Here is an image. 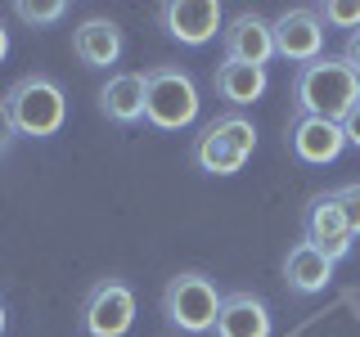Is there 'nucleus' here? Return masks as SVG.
Instances as JSON below:
<instances>
[{
	"mask_svg": "<svg viewBox=\"0 0 360 337\" xmlns=\"http://www.w3.org/2000/svg\"><path fill=\"white\" fill-rule=\"evenodd\" d=\"M333 198H338V207H342V216H347V230L360 239V180H352V185H342V189H333Z\"/></svg>",
	"mask_w": 360,
	"mask_h": 337,
	"instance_id": "obj_19",
	"label": "nucleus"
},
{
	"mask_svg": "<svg viewBox=\"0 0 360 337\" xmlns=\"http://www.w3.org/2000/svg\"><path fill=\"white\" fill-rule=\"evenodd\" d=\"M5 324H9V319H5V301H0V337H5Z\"/></svg>",
	"mask_w": 360,
	"mask_h": 337,
	"instance_id": "obj_24",
	"label": "nucleus"
},
{
	"mask_svg": "<svg viewBox=\"0 0 360 337\" xmlns=\"http://www.w3.org/2000/svg\"><path fill=\"white\" fill-rule=\"evenodd\" d=\"M135 324V292L122 279H99L82 301L86 337H127Z\"/></svg>",
	"mask_w": 360,
	"mask_h": 337,
	"instance_id": "obj_6",
	"label": "nucleus"
},
{
	"mask_svg": "<svg viewBox=\"0 0 360 337\" xmlns=\"http://www.w3.org/2000/svg\"><path fill=\"white\" fill-rule=\"evenodd\" d=\"M221 292H217V279H207L202 270H180V275L167 279L162 288V315L167 324L189 337L198 333H212V324H217L221 315Z\"/></svg>",
	"mask_w": 360,
	"mask_h": 337,
	"instance_id": "obj_4",
	"label": "nucleus"
},
{
	"mask_svg": "<svg viewBox=\"0 0 360 337\" xmlns=\"http://www.w3.org/2000/svg\"><path fill=\"white\" fill-rule=\"evenodd\" d=\"M342 63L360 77V32H352V37H347V45H342Z\"/></svg>",
	"mask_w": 360,
	"mask_h": 337,
	"instance_id": "obj_22",
	"label": "nucleus"
},
{
	"mask_svg": "<svg viewBox=\"0 0 360 337\" xmlns=\"http://www.w3.org/2000/svg\"><path fill=\"white\" fill-rule=\"evenodd\" d=\"M5 54H9V32H5V22H0V63H5Z\"/></svg>",
	"mask_w": 360,
	"mask_h": 337,
	"instance_id": "obj_23",
	"label": "nucleus"
},
{
	"mask_svg": "<svg viewBox=\"0 0 360 337\" xmlns=\"http://www.w3.org/2000/svg\"><path fill=\"white\" fill-rule=\"evenodd\" d=\"M212 86H217V95L225 99L230 108H248V104H257V99L266 95V86H270V77H266V67H252V63H217V77H212Z\"/></svg>",
	"mask_w": 360,
	"mask_h": 337,
	"instance_id": "obj_15",
	"label": "nucleus"
},
{
	"mask_svg": "<svg viewBox=\"0 0 360 337\" xmlns=\"http://www.w3.org/2000/svg\"><path fill=\"white\" fill-rule=\"evenodd\" d=\"M221 50H225L230 63L266 67L275 59V27H270V18H262L257 9H239L221 32Z\"/></svg>",
	"mask_w": 360,
	"mask_h": 337,
	"instance_id": "obj_9",
	"label": "nucleus"
},
{
	"mask_svg": "<svg viewBox=\"0 0 360 337\" xmlns=\"http://www.w3.org/2000/svg\"><path fill=\"white\" fill-rule=\"evenodd\" d=\"M198 86L185 67H149L144 72V121L158 131H185L198 121Z\"/></svg>",
	"mask_w": 360,
	"mask_h": 337,
	"instance_id": "obj_3",
	"label": "nucleus"
},
{
	"mask_svg": "<svg viewBox=\"0 0 360 337\" xmlns=\"http://www.w3.org/2000/svg\"><path fill=\"white\" fill-rule=\"evenodd\" d=\"M122 27L112 18H86L82 27L72 32V54H77V63L82 67H108V63H117L122 59Z\"/></svg>",
	"mask_w": 360,
	"mask_h": 337,
	"instance_id": "obj_13",
	"label": "nucleus"
},
{
	"mask_svg": "<svg viewBox=\"0 0 360 337\" xmlns=\"http://www.w3.org/2000/svg\"><path fill=\"white\" fill-rule=\"evenodd\" d=\"M342 135H347V144H356V149H360V99L352 104V112L342 117Z\"/></svg>",
	"mask_w": 360,
	"mask_h": 337,
	"instance_id": "obj_21",
	"label": "nucleus"
},
{
	"mask_svg": "<svg viewBox=\"0 0 360 337\" xmlns=\"http://www.w3.org/2000/svg\"><path fill=\"white\" fill-rule=\"evenodd\" d=\"M352 239L356 234L347 230V216L342 207H338L333 194H315L307 202V211H302V243H311L320 256H329V261H342L347 252H352Z\"/></svg>",
	"mask_w": 360,
	"mask_h": 337,
	"instance_id": "obj_8",
	"label": "nucleus"
},
{
	"mask_svg": "<svg viewBox=\"0 0 360 337\" xmlns=\"http://www.w3.org/2000/svg\"><path fill=\"white\" fill-rule=\"evenodd\" d=\"M5 108H9V117H14L18 135H27V140H50L68 121V95H63V86L45 72L18 77V81L5 90Z\"/></svg>",
	"mask_w": 360,
	"mask_h": 337,
	"instance_id": "obj_2",
	"label": "nucleus"
},
{
	"mask_svg": "<svg viewBox=\"0 0 360 337\" xmlns=\"http://www.w3.org/2000/svg\"><path fill=\"white\" fill-rule=\"evenodd\" d=\"M14 14L27 22V27H50V22H59L68 14V5L63 0H18Z\"/></svg>",
	"mask_w": 360,
	"mask_h": 337,
	"instance_id": "obj_18",
	"label": "nucleus"
},
{
	"mask_svg": "<svg viewBox=\"0 0 360 337\" xmlns=\"http://www.w3.org/2000/svg\"><path fill=\"white\" fill-rule=\"evenodd\" d=\"M356 99H360V77L342 63V54H324V59L297 67V77H292L297 117H324L342 126V117L352 112Z\"/></svg>",
	"mask_w": 360,
	"mask_h": 337,
	"instance_id": "obj_1",
	"label": "nucleus"
},
{
	"mask_svg": "<svg viewBox=\"0 0 360 337\" xmlns=\"http://www.w3.org/2000/svg\"><path fill=\"white\" fill-rule=\"evenodd\" d=\"M288 149L297 162H307V166H329L342 157L347 149V135L338 121H324V117H297L288 126Z\"/></svg>",
	"mask_w": 360,
	"mask_h": 337,
	"instance_id": "obj_11",
	"label": "nucleus"
},
{
	"mask_svg": "<svg viewBox=\"0 0 360 337\" xmlns=\"http://www.w3.org/2000/svg\"><path fill=\"white\" fill-rule=\"evenodd\" d=\"M329 279H333V261H329V256H320L311 243H297L284 256V284L292 292H302V297L324 292V288H329Z\"/></svg>",
	"mask_w": 360,
	"mask_h": 337,
	"instance_id": "obj_16",
	"label": "nucleus"
},
{
	"mask_svg": "<svg viewBox=\"0 0 360 337\" xmlns=\"http://www.w3.org/2000/svg\"><path fill=\"white\" fill-rule=\"evenodd\" d=\"M14 140H18V126H14V117H9L5 99H0V157H5L9 149H14Z\"/></svg>",
	"mask_w": 360,
	"mask_h": 337,
	"instance_id": "obj_20",
	"label": "nucleus"
},
{
	"mask_svg": "<svg viewBox=\"0 0 360 337\" xmlns=\"http://www.w3.org/2000/svg\"><path fill=\"white\" fill-rule=\"evenodd\" d=\"M99 112L117 126H131V121L144 117V72H117L99 86Z\"/></svg>",
	"mask_w": 360,
	"mask_h": 337,
	"instance_id": "obj_14",
	"label": "nucleus"
},
{
	"mask_svg": "<svg viewBox=\"0 0 360 337\" xmlns=\"http://www.w3.org/2000/svg\"><path fill=\"white\" fill-rule=\"evenodd\" d=\"M158 18H162V32L180 45H189V50H198V45H207L221 27V5L217 0H167L162 9H158Z\"/></svg>",
	"mask_w": 360,
	"mask_h": 337,
	"instance_id": "obj_10",
	"label": "nucleus"
},
{
	"mask_svg": "<svg viewBox=\"0 0 360 337\" xmlns=\"http://www.w3.org/2000/svg\"><path fill=\"white\" fill-rule=\"evenodd\" d=\"M315 14L324 27H347V37L360 32V0H324V5H315Z\"/></svg>",
	"mask_w": 360,
	"mask_h": 337,
	"instance_id": "obj_17",
	"label": "nucleus"
},
{
	"mask_svg": "<svg viewBox=\"0 0 360 337\" xmlns=\"http://www.w3.org/2000/svg\"><path fill=\"white\" fill-rule=\"evenodd\" d=\"M252 149H257V126L239 112H225L194 135V166L207 176H234L248 166Z\"/></svg>",
	"mask_w": 360,
	"mask_h": 337,
	"instance_id": "obj_5",
	"label": "nucleus"
},
{
	"mask_svg": "<svg viewBox=\"0 0 360 337\" xmlns=\"http://www.w3.org/2000/svg\"><path fill=\"white\" fill-rule=\"evenodd\" d=\"M270 333H275L270 310L252 292H230V297L221 301L217 324H212V337H270Z\"/></svg>",
	"mask_w": 360,
	"mask_h": 337,
	"instance_id": "obj_12",
	"label": "nucleus"
},
{
	"mask_svg": "<svg viewBox=\"0 0 360 337\" xmlns=\"http://www.w3.org/2000/svg\"><path fill=\"white\" fill-rule=\"evenodd\" d=\"M270 27H275V54H279V59H288L297 67L324 59V32H329V27L320 22L315 5H288Z\"/></svg>",
	"mask_w": 360,
	"mask_h": 337,
	"instance_id": "obj_7",
	"label": "nucleus"
}]
</instances>
